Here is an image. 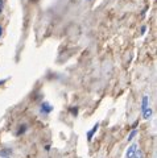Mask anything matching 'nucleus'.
<instances>
[{
	"instance_id": "obj_1",
	"label": "nucleus",
	"mask_w": 157,
	"mask_h": 158,
	"mask_svg": "<svg viewBox=\"0 0 157 158\" xmlns=\"http://www.w3.org/2000/svg\"><path fill=\"white\" fill-rule=\"evenodd\" d=\"M53 111V106L50 104V103H48V102H44L41 103V106H40V112L44 113V115H49V113H52Z\"/></svg>"
},
{
	"instance_id": "obj_2",
	"label": "nucleus",
	"mask_w": 157,
	"mask_h": 158,
	"mask_svg": "<svg viewBox=\"0 0 157 158\" xmlns=\"http://www.w3.org/2000/svg\"><path fill=\"white\" fill-rule=\"evenodd\" d=\"M137 150V145L136 144H132L128 149H127V153H125V158H132L135 156V153Z\"/></svg>"
},
{
	"instance_id": "obj_3",
	"label": "nucleus",
	"mask_w": 157,
	"mask_h": 158,
	"mask_svg": "<svg viewBox=\"0 0 157 158\" xmlns=\"http://www.w3.org/2000/svg\"><path fill=\"white\" fill-rule=\"evenodd\" d=\"M98 128H99V123H96V124L91 128V131L87 132V141H89V142H91L92 137H94V135H95L96 131H98Z\"/></svg>"
},
{
	"instance_id": "obj_4",
	"label": "nucleus",
	"mask_w": 157,
	"mask_h": 158,
	"mask_svg": "<svg viewBox=\"0 0 157 158\" xmlns=\"http://www.w3.org/2000/svg\"><path fill=\"white\" fill-rule=\"evenodd\" d=\"M148 107H149V98H148V95H144L143 99H141V112L146 110Z\"/></svg>"
},
{
	"instance_id": "obj_5",
	"label": "nucleus",
	"mask_w": 157,
	"mask_h": 158,
	"mask_svg": "<svg viewBox=\"0 0 157 158\" xmlns=\"http://www.w3.org/2000/svg\"><path fill=\"white\" fill-rule=\"evenodd\" d=\"M152 116V108L151 107H148L146 110H144L143 111V117L145 118V120H148V118Z\"/></svg>"
},
{
	"instance_id": "obj_6",
	"label": "nucleus",
	"mask_w": 157,
	"mask_h": 158,
	"mask_svg": "<svg viewBox=\"0 0 157 158\" xmlns=\"http://www.w3.org/2000/svg\"><path fill=\"white\" fill-rule=\"evenodd\" d=\"M25 132H27V125L23 124V125L19 127V131L16 132V136H21V135H24Z\"/></svg>"
},
{
	"instance_id": "obj_7",
	"label": "nucleus",
	"mask_w": 157,
	"mask_h": 158,
	"mask_svg": "<svg viewBox=\"0 0 157 158\" xmlns=\"http://www.w3.org/2000/svg\"><path fill=\"white\" fill-rule=\"evenodd\" d=\"M12 152H13L12 149H4V150L0 152V156H2V157H9L12 154Z\"/></svg>"
},
{
	"instance_id": "obj_8",
	"label": "nucleus",
	"mask_w": 157,
	"mask_h": 158,
	"mask_svg": "<svg viewBox=\"0 0 157 158\" xmlns=\"http://www.w3.org/2000/svg\"><path fill=\"white\" fill-rule=\"evenodd\" d=\"M136 135H137V129L135 128V129H132V131H131V133L128 135V138H127V140H128V142H131L132 140H134V138H135V136H136Z\"/></svg>"
},
{
	"instance_id": "obj_9",
	"label": "nucleus",
	"mask_w": 157,
	"mask_h": 158,
	"mask_svg": "<svg viewBox=\"0 0 157 158\" xmlns=\"http://www.w3.org/2000/svg\"><path fill=\"white\" fill-rule=\"evenodd\" d=\"M132 158H144V156H143V152H141L140 149L139 150H136V153H135V156L132 157Z\"/></svg>"
},
{
	"instance_id": "obj_10",
	"label": "nucleus",
	"mask_w": 157,
	"mask_h": 158,
	"mask_svg": "<svg viewBox=\"0 0 157 158\" xmlns=\"http://www.w3.org/2000/svg\"><path fill=\"white\" fill-rule=\"evenodd\" d=\"M69 111H70V113H71L73 116H77L78 115V107H71Z\"/></svg>"
},
{
	"instance_id": "obj_11",
	"label": "nucleus",
	"mask_w": 157,
	"mask_h": 158,
	"mask_svg": "<svg viewBox=\"0 0 157 158\" xmlns=\"http://www.w3.org/2000/svg\"><path fill=\"white\" fill-rule=\"evenodd\" d=\"M137 125H139V120H136V121L134 123V124H132V127H131V129H135V128H136Z\"/></svg>"
},
{
	"instance_id": "obj_12",
	"label": "nucleus",
	"mask_w": 157,
	"mask_h": 158,
	"mask_svg": "<svg viewBox=\"0 0 157 158\" xmlns=\"http://www.w3.org/2000/svg\"><path fill=\"white\" fill-rule=\"evenodd\" d=\"M146 32V27L144 25V27H141V34H144Z\"/></svg>"
},
{
	"instance_id": "obj_13",
	"label": "nucleus",
	"mask_w": 157,
	"mask_h": 158,
	"mask_svg": "<svg viewBox=\"0 0 157 158\" xmlns=\"http://www.w3.org/2000/svg\"><path fill=\"white\" fill-rule=\"evenodd\" d=\"M45 150H46V152L50 150V145H49V144H48V145H45Z\"/></svg>"
},
{
	"instance_id": "obj_14",
	"label": "nucleus",
	"mask_w": 157,
	"mask_h": 158,
	"mask_svg": "<svg viewBox=\"0 0 157 158\" xmlns=\"http://www.w3.org/2000/svg\"><path fill=\"white\" fill-rule=\"evenodd\" d=\"M2 33H3V28H2V25H0V37H2Z\"/></svg>"
},
{
	"instance_id": "obj_15",
	"label": "nucleus",
	"mask_w": 157,
	"mask_h": 158,
	"mask_svg": "<svg viewBox=\"0 0 157 158\" xmlns=\"http://www.w3.org/2000/svg\"><path fill=\"white\" fill-rule=\"evenodd\" d=\"M7 79H3V81H0V85H3V83H6Z\"/></svg>"
},
{
	"instance_id": "obj_16",
	"label": "nucleus",
	"mask_w": 157,
	"mask_h": 158,
	"mask_svg": "<svg viewBox=\"0 0 157 158\" xmlns=\"http://www.w3.org/2000/svg\"><path fill=\"white\" fill-rule=\"evenodd\" d=\"M2 12H3V9H2V8H0V15H2Z\"/></svg>"
},
{
	"instance_id": "obj_17",
	"label": "nucleus",
	"mask_w": 157,
	"mask_h": 158,
	"mask_svg": "<svg viewBox=\"0 0 157 158\" xmlns=\"http://www.w3.org/2000/svg\"><path fill=\"white\" fill-rule=\"evenodd\" d=\"M2 158H11V157H2Z\"/></svg>"
}]
</instances>
